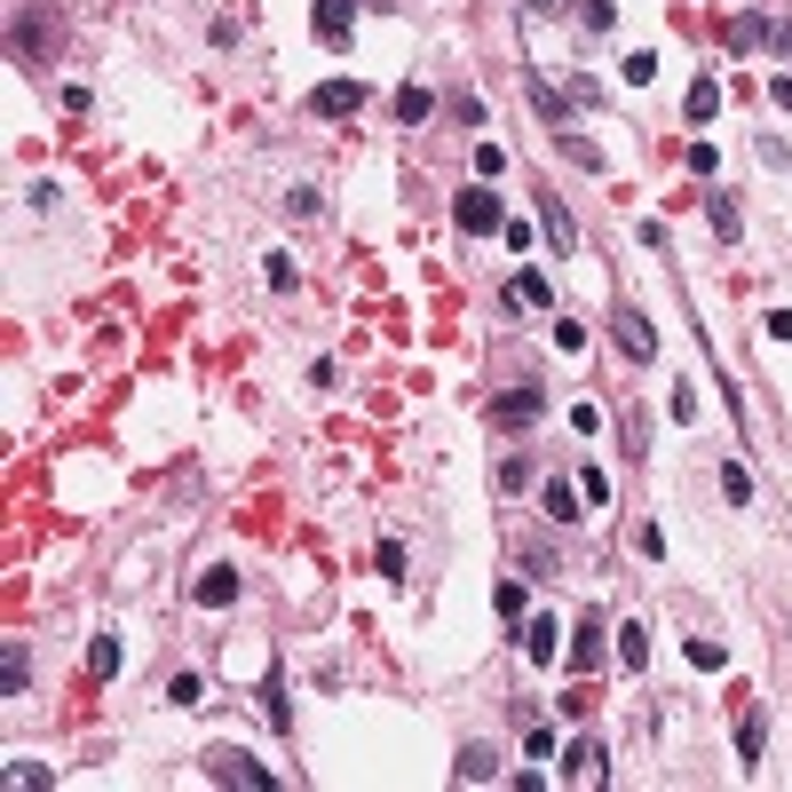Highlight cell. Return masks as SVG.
<instances>
[{
	"instance_id": "obj_19",
	"label": "cell",
	"mask_w": 792,
	"mask_h": 792,
	"mask_svg": "<svg viewBox=\"0 0 792 792\" xmlns=\"http://www.w3.org/2000/svg\"><path fill=\"white\" fill-rule=\"evenodd\" d=\"M769 32H777V24H769L761 9H745V16L730 24V48H761V40H769Z\"/></svg>"
},
{
	"instance_id": "obj_29",
	"label": "cell",
	"mask_w": 792,
	"mask_h": 792,
	"mask_svg": "<svg viewBox=\"0 0 792 792\" xmlns=\"http://www.w3.org/2000/svg\"><path fill=\"white\" fill-rule=\"evenodd\" d=\"M563 159H571V167H594V175H603V151H594L586 136H563Z\"/></svg>"
},
{
	"instance_id": "obj_2",
	"label": "cell",
	"mask_w": 792,
	"mask_h": 792,
	"mask_svg": "<svg viewBox=\"0 0 792 792\" xmlns=\"http://www.w3.org/2000/svg\"><path fill=\"white\" fill-rule=\"evenodd\" d=\"M207 777H214V784H238V792H270V784H278L254 753H207Z\"/></svg>"
},
{
	"instance_id": "obj_12",
	"label": "cell",
	"mask_w": 792,
	"mask_h": 792,
	"mask_svg": "<svg viewBox=\"0 0 792 792\" xmlns=\"http://www.w3.org/2000/svg\"><path fill=\"white\" fill-rule=\"evenodd\" d=\"M706 222H713V238H730V246L745 238V214H737L730 190H706Z\"/></svg>"
},
{
	"instance_id": "obj_21",
	"label": "cell",
	"mask_w": 792,
	"mask_h": 792,
	"mask_svg": "<svg viewBox=\"0 0 792 792\" xmlns=\"http://www.w3.org/2000/svg\"><path fill=\"white\" fill-rule=\"evenodd\" d=\"M88 674H95V682H112V674H119V642H112V634H95V642H88Z\"/></svg>"
},
{
	"instance_id": "obj_39",
	"label": "cell",
	"mask_w": 792,
	"mask_h": 792,
	"mask_svg": "<svg viewBox=\"0 0 792 792\" xmlns=\"http://www.w3.org/2000/svg\"><path fill=\"white\" fill-rule=\"evenodd\" d=\"M769 95H777V112H792V72H784V80H777Z\"/></svg>"
},
{
	"instance_id": "obj_18",
	"label": "cell",
	"mask_w": 792,
	"mask_h": 792,
	"mask_svg": "<svg viewBox=\"0 0 792 792\" xmlns=\"http://www.w3.org/2000/svg\"><path fill=\"white\" fill-rule=\"evenodd\" d=\"M618 666H650V626H618Z\"/></svg>"
},
{
	"instance_id": "obj_34",
	"label": "cell",
	"mask_w": 792,
	"mask_h": 792,
	"mask_svg": "<svg viewBox=\"0 0 792 792\" xmlns=\"http://www.w3.org/2000/svg\"><path fill=\"white\" fill-rule=\"evenodd\" d=\"M579 16H586L594 32H610V24H618V0H586V9H579Z\"/></svg>"
},
{
	"instance_id": "obj_8",
	"label": "cell",
	"mask_w": 792,
	"mask_h": 792,
	"mask_svg": "<svg viewBox=\"0 0 792 792\" xmlns=\"http://www.w3.org/2000/svg\"><path fill=\"white\" fill-rule=\"evenodd\" d=\"M500 302H508V310H539V317H547V310H555V286H547L539 270H515Z\"/></svg>"
},
{
	"instance_id": "obj_31",
	"label": "cell",
	"mask_w": 792,
	"mask_h": 792,
	"mask_svg": "<svg viewBox=\"0 0 792 792\" xmlns=\"http://www.w3.org/2000/svg\"><path fill=\"white\" fill-rule=\"evenodd\" d=\"M626 80L650 88V80H657V56H650V48H634V56H626Z\"/></svg>"
},
{
	"instance_id": "obj_24",
	"label": "cell",
	"mask_w": 792,
	"mask_h": 792,
	"mask_svg": "<svg viewBox=\"0 0 792 792\" xmlns=\"http://www.w3.org/2000/svg\"><path fill=\"white\" fill-rule=\"evenodd\" d=\"M721 491H730V508H745V500H753V476L737 468V459H721Z\"/></svg>"
},
{
	"instance_id": "obj_30",
	"label": "cell",
	"mask_w": 792,
	"mask_h": 792,
	"mask_svg": "<svg viewBox=\"0 0 792 792\" xmlns=\"http://www.w3.org/2000/svg\"><path fill=\"white\" fill-rule=\"evenodd\" d=\"M198 698H207V682H198V674H175V682H167V706H198Z\"/></svg>"
},
{
	"instance_id": "obj_38",
	"label": "cell",
	"mask_w": 792,
	"mask_h": 792,
	"mask_svg": "<svg viewBox=\"0 0 792 792\" xmlns=\"http://www.w3.org/2000/svg\"><path fill=\"white\" fill-rule=\"evenodd\" d=\"M769 40H777V56L792 63V24H777V32H769Z\"/></svg>"
},
{
	"instance_id": "obj_6",
	"label": "cell",
	"mask_w": 792,
	"mask_h": 792,
	"mask_svg": "<svg viewBox=\"0 0 792 792\" xmlns=\"http://www.w3.org/2000/svg\"><path fill=\"white\" fill-rule=\"evenodd\" d=\"M310 24H317V48H349V32H357V0H317Z\"/></svg>"
},
{
	"instance_id": "obj_7",
	"label": "cell",
	"mask_w": 792,
	"mask_h": 792,
	"mask_svg": "<svg viewBox=\"0 0 792 792\" xmlns=\"http://www.w3.org/2000/svg\"><path fill=\"white\" fill-rule=\"evenodd\" d=\"M48 48H56V24L48 16H16V63H24V72H40Z\"/></svg>"
},
{
	"instance_id": "obj_20",
	"label": "cell",
	"mask_w": 792,
	"mask_h": 792,
	"mask_svg": "<svg viewBox=\"0 0 792 792\" xmlns=\"http://www.w3.org/2000/svg\"><path fill=\"white\" fill-rule=\"evenodd\" d=\"M428 112H436V95H428V88H396V119H405V127H420Z\"/></svg>"
},
{
	"instance_id": "obj_3",
	"label": "cell",
	"mask_w": 792,
	"mask_h": 792,
	"mask_svg": "<svg viewBox=\"0 0 792 792\" xmlns=\"http://www.w3.org/2000/svg\"><path fill=\"white\" fill-rule=\"evenodd\" d=\"M452 222L468 230V238H491V230H508V222H500V190H459V198H452Z\"/></svg>"
},
{
	"instance_id": "obj_26",
	"label": "cell",
	"mask_w": 792,
	"mask_h": 792,
	"mask_svg": "<svg viewBox=\"0 0 792 792\" xmlns=\"http://www.w3.org/2000/svg\"><path fill=\"white\" fill-rule=\"evenodd\" d=\"M555 571H563V555H555V547H532V555H523V579H555Z\"/></svg>"
},
{
	"instance_id": "obj_5",
	"label": "cell",
	"mask_w": 792,
	"mask_h": 792,
	"mask_svg": "<svg viewBox=\"0 0 792 792\" xmlns=\"http://www.w3.org/2000/svg\"><path fill=\"white\" fill-rule=\"evenodd\" d=\"M310 112L317 119H357V112H365V88H357V80H325V88H310Z\"/></svg>"
},
{
	"instance_id": "obj_22",
	"label": "cell",
	"mask_w": 792,
	"mask_h": 792,
	"mask_svg": "<svg viewBox=\"0 0 792 792\" xmlns=\"http://www.w3.org/2000/svg\"><path fill=\"white\" fill-rule=\"evenodd\" d=\"M563 777H603V745H571V761H563Z\"/></svg>"
},
{
	"instance_id": "obj_1",
	"label": "cell",
	"mask_w": 792,
	"mask_h": 792,
	"mask_svg": "<svg viewBox=\"0 0 792 792\" xmlns=\"http://www.w3.org/2000/svg\"><path fill=\"white\" fill-rule=\"evenodd\" d=\"M547 412V388L539 381H523V388H500L491 396V428H532Z\"/></svg>"
},
{
	"instance_id": "obj_27",
	"label": "cell",
	"mask_w": 792,
	"mask_h": 792,
	"mask_svg": "<svg viewBox=\"0 0 792 792\" xmlns=\"http://www.w3.org/2000/svg\"><path fill=\"white\" fill-rule=\"evenodd\" d=\"M689 666H698V674H721V666H730V650H721V642H689Z\"/></svg>"
},
{
	"instance_id": "obj_28",
	"label": "cell",
	"mask_w": 792,
	"mask_h": 792,
	"mask_svg": "<svg viewBox=\"0 0 792 792\" xmlns=\"http://www.w3.org/2000/svg\"><path fill=\"white\" fill-rule=\"evenodd\" d=\"M579 491H586V508H610V476L603 468H579Z\"/></svg>"
},
{
	"instance_id": "obj_36",
	"label": "cell",
	"mask_w": 792,
	"mask_h": 792,
	"mask_svg": "<svg viewBox=\"0 0 792 792\" xmlns=\"http://www.w3.org/2000/svg\"><path fill=\"white\" fill-rule=\"evenodd\" d=\"M571 0H523V16H563Z\"/></svg>"
},
{
	"instance_id": "obj_16",
	"label": "cell",
	"mask_w": 792,
	"mask_h": 792,
	"mask_svg": "<svg viewBox=\"0 0 792 792\" xmlns=\"http://www.w3.org/2000/svg\"><path fill=\"white\" fill-rule=\"evenodd\" d=\"M190 594H198V603H207V610H222V603H238V571H207V579H198Z\"/></svg>"
},
{
	"instance_id": "obj_10",
	"label": "cell",
	"mask_w": 792,
	"mask_h": 792,
	"mask_svg": "<svg viewBox=\"0 0 792 792\" xmlns=\"http://www.w3.org/2000/svg\"><path fill=\"white\" fill-rule=\"evenodd\" d=\"M539 230H547V246H555V254H571V246H579V230H571V207H563L555 190H539Z\"/></svg>"
},
{
	"instance_id": "obj_4",
	"label": "cell",
	"mask_w": 792,
	"mask_h": 792,
	"mask_svg": "<svg viewBox=\"0 0 792 792\" xmlns=\"http://www.w3.org/2000/svg\"><path fill=\"white\" fill-rule=\"evenodd\" d=\"M610 341L634 357V365H650V357H657V325L642 310H610Z\"/></svg>"
},
{
	"instance_id": "obj_23",
	"label": "cell",
	"mask_w": 792,
	"mask_h": 792,
	"mask_svg": "<svg viewBox=\"0 0 792 792\" xmlns=\"http://www.w3.org/2000/svg\"><path fill=\"white\" fill-rule=\"evenodd\" d=\"M594 657H603V626L586 618V626H579V642H571V666H594Z\"/></svg>"
},
{
	"instance_id": "obj_37",
	"label": "cell",
	"mask_w": 792,
	"mask_h": 792,
	"mask_svg": "<svg viewBox=\"0 0 792 792\" xmlns=\"http://www.w3.org/2000/svg\"><path fill=\"white\" fill-rule=\"evenodd\" d=\"M769 334H777V341H792V310H769Z\"/></svg>"
},
{
	"instance_id": "obj_11",
	"label": "cell",
	"mask_w": 792,
	"mask_h": 792,
	"mask_svg": "<svg viewBox=\"0 0 792 792\" xmlns=\"http://www.w3.org/2000/svg\"><path fill=\"white\" fill-rule=\"evenodd\" d=\"M761 753H769V713L753 706V713L737 721V761H745V769H761Z\"/></svg>"
},
{
	"instance_id": "obj_9",
	"label": "cell",
	"mask_w": 792,
	"mask_h": 792,
	"mask_svg": "<svg viewBox=\"0 0 792 792\" xmlns=\"http://www.w3.org/2000/svg\"><path fill=\"white\" fill-rule=\"evenodd\" d=\"M579 500H586V491H579L571 476H547V484H539V508H547V523H579V515H586Z\"/></svg>"
},
{
	"instance_id": "obj_32",
	"label": "cell",
	"mask_w": 792,
	"mask_h": 792,
	"mask_svg": "<svg viewBox=\"0 0 792 792\" xmlns=\"http://www.w3.org/2000/svg\"><path fill=\"white\" fill-rule=\"evenodd\" d=\"M682 159H689V175H713V167H721V151H713V143H689Z\"/></svg>"
},
{
	"instance_id": "obj_35",
	"label": "cell",
	"mask_w": 792,
	"mask_h": 792,
	"mask_svg": "<svg viewBox=\"0 0 792 792\" xmlns=\"http://www.w3.org/2000/svg\"><path fill=\"white\" fill-rule=\"evenodd\" d=\"M491 603H500V618H523V579H508L500 594H491Z\"/></svg>"
},
{
	"instance_id": "obj_15",
	"label": "cell",
	"mask_w": 792,
	"mask_h": 792,
	"mask_svg": "<svg viewBox=\"0 0 792 792\" xmlns=\"http://www.w3.org/2000/svg\"><path fill=\"white\" fill-rule=\"evenodd\" d=\"M532 112H539L547 127H563V136H571V95H555L547 80H532Z\"/></svg>"
},
{
	"instance_id": "obj_14",
	"label": "cell",
	"mask_w": 792,
	"mask_h": 792,
	"mask_svg": "<svg viewBox=\"0 0 792 792\" xmlns=\"http://www.w3.org/2000/svg\"><path fill=\"white\" fill-rule=\"evenodd\" d=\"M555 634H563V626H555V618H523V657H532V666H547V657L563 650Z\"/></svg>"
},
{
	"instance_id": "obj_17",
	"label": "cell",
	"mask_w": 792,
	"mask_h": 792,
	"mask_svg": "<svg viewBox=\"0 0 792 792\" xmlns=\"http://www.w3.org/2000/svg\"><path fill=\"white\" fill-rule=\"evenodd\" d=\"M682 112H689V119H713V112H721V80H713V72H706V80H689Z\"/></svg>"
},
{
	"instance_id": "obj_13",
	"label": "cell",
	"mask_w": 792,
	"mask_h": 792,
	"mask_svg": "<svg viewBox=\"0 0 792 792\" xmlns=\"http://www.w3.org/2000/svg\"><path fill=\"white\" fill-rule=\"evenodd\" d=\"M452 777H459V784H491V777H500V753H491V745H459Z\"/></svg>"
},
{
	"instance_id": "obj_33",
	"label": "cell",
	"mask_w": 792,
	"mask_h": 792,
	"mask_svg": "<svg viewBox=\"0 0 792 792\" xmlns=\"http://www.w3.org/2000/svg\"><path fill=\"white\" fill-rule=\"evenodd\" d=\"M373 563H381V579H405V547H396V539H381V555H373Z\"/></svg>"
},
{
	"instance_id": "obj_25",
	"label": "cell",
	"mask_w": 792,
	"mask_h": 792,
	"mask_svg": "<svg viewBox=\"0 0 792 792\" xmlns=\"http://www.w3.org/2000/svg\"><path fill=\"white\" fill-rule=\"evenodd\" d=\"M0 689H9V698L24 689V642H9V650H0Z\"/></svg>"
}]
</instances>
